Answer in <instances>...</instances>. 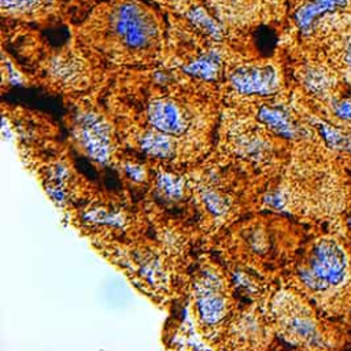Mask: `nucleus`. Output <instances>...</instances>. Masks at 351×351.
Here are the masks:
<instances>
[{"mask_svg":"<svg viewBox=\"0 0 351 351\" xmlns=\"http://www.w3.org/2000/svg\"><path fill=\"white\" fill-rule=\"evenodd\" d=\"M110 30L132 51L148 49L158 38V23L145 7L123 1L111 8L108 16Z\"/></svg>","mask_w":351,"mask_h":351,"instance_id":"nucleus-1","label":"nucleus"},{"mask_svg":"<svg viewBox=\"0 0 351 351\" xmlns=\"http://www.w3.org/2000/svg\"><path fill=\"white\" fill-rule=\"evenodd\" d=\"M348 273V258L344 248L335 240L325 239L315 244L308 267L300 271L303 282L317 291L341 285Z\"/></svg>","mask_w":351,"mask_h":351,"instance_id":"nucleus-2","label":"nucleus"},{"mask_svg":"<svg viewBox=\"0 0 351 351\" xmlns=\"http://www.w3.org/2000/svg\"><path fill=\"white\" fill-rule=\"evenodd\" d=\"M232 85L243 93H273L280 84L278 73L273 66H243L230 77Z\"/></svg>","mask_w":351,"mask_h":351,"instance_id":"nucleus-3","label":"nucleus"},{"mask_svg":"<svg viewBox=\"0 0 351 351\" xmlns=\"http://www.w3.org/2000/svg\"><path fill=\"white\" fill-rule=\"evenodd\" d=\"M350 0H307L295 11V22L299 30L308 34L318 19L328 12H335L347 7Z\"/></svg>","mask_w":351,"mask_h":351,"instance_id":"nucleus-4","label":"nucleus"},{"mask_svg":"<svg viewBox=\"0 0 351 351\" xmlns=\"http://www.w3.org/2000/svg\"><path fill=\"white\" fill-rule=\"evenodd\" d=\"M151 123L162 133H181L184 122L177 106L170 100H155L148 110Z\"/></svg>","mask_w":351,"mask_h":351,"instance_id":"nucleus-5","label":"nucleus"},{"mask_svg":"<svg viewBox=\"0 0 351 351\" xmlns=\"http://www.w3.org/2000/svg\"><path fill=\"white\" fill-rule=\"evenodd\" d=\"M84 144L92 158L104 160L108 156V134L106 125L96 117L89 115L84 121L82 129Z\"/></svg>","mask_w":351,"mask_h":351,"instance_id":"nucleus-6","label":"nucleus"},{"mask_svg":"<svg viewBox=\"0 0 351 351\" xmlns=\"http://www.w3.org/2000/svg\"><path fill=\"white\" fill-rule=\"evenodd\" d=\"M259 118L263 121L271 130L285 137H293L296 130L293 123L291 122L289 117L285 111L273 107H263L259 111Z\"/></svg>","mask_w":351,"mask_h":351,"instance_id":"nucleus-7","label":"nucleus"},{"mask_svg":"<svg viewBox=\"0 0 351 351\" xmlns=\"http://www.w3.org/2000/svg\"><path fill=\"white\" fill-rule=\"evenodd\" d=\"M186 16L195 27H197L200 32L210 36L211 38L219 40L223 36V29L221 23L211 14H208L207 10H204L203 7L191 8Z\"/></svg>","mask_w":351,"mask_h":351,"instance_id":"nucleus-8","label":"nucleus"},{"mask_svg":"<svg viewBox=\"0 0 351 351\" xmlns=\"http://www.w3.org/2000/svg\"><path fill=\"white\" fill-rule=\"evenodd\" d=\"M218 70H219V59L215 53L203 55L185 67L186 73L203 80H214L218 74Z\"/></svg>","mask_w":351,"mask_h":351,"instance_id":"nucleus-9","label":"nucleus"},{"mask_svg":"<svg viewBox=\"0 0 351 351\" xmlns=\"http://www.w3.org/2000/svg\"><path fill=\"white\" fill-rule=\"evenodd\" d=\"M199 310L202 318L206 322L214 324L222 318L225 313V304L219 296L206 295L199 299Z\"/></svg>","mask_w":351,"mask_h":351,"instance_id":"nucleus-10","label":"nucleus"},{"mask_svg":"<svg viewBox=\"0 0 351 351\" xmlns=\"http://www.w3.org/2000/svg\"><path fill=\"white\" fill-rule=\"evenodd\" d=\"M141 147L147 154L154 156H167L173 151L169 137L160 133L147 134L141 141Z\"/></svg>","mask_w":351,"mask_h":351,"instance_id":"nucleus-11","label":"nucleus"},{"mask_svg":"<svg viewBox=\"0 0 351 351\" xmlns=\"http://www.w3.org/2000/svg\"><path fill=\"white\" fill-rule=\"evenodd\" d=\"M303 80H304V85L308 90H311L313 93H317V95H322V93H326L330 88V77L321 69L318 67H310L304 75H303Z\"/></svg>","mask_w":351,"mask_h":351,"instance_id":"nucleus-12","label":"nucleus"},{"mask_svg":"<svg viewBox=\"0 0 351 351\" xmlns=\"http://www.w3.org/2000/svg\"><path fill=\"white\" fill-rule=\"evenodd\" d=\"M3 12L8 14H29L33 12L41 0H0ZM44 1V0H43Z\"/></svg>","mask_w":351,"mask_h":351,"instance_id":"nucleus-13","label":"nucleus"},{"mask_svg":"<svg viewBox=\"0 0 351 351\" xmlns=\"http://www.w3.org/2000/svg\"><path fill=\"white\" fill-rule=\"evenodd\" d=\"M332 112L340 121L351 123V96L337 99L332 103Z\"/></svg>","mask_w":351,"mask_h":351,"instance_id":"nucleus-14","label":"nucleus"},{"mask_svg":"<svg viewBox=\"0 0 351 351\" xmlns=\"http://www.w3.org/2000/svg\"><path fill=\"white\" fill-rule=\"evenodd\" d=\"M160 188L170 196H180L182 192V184L174 176L165 174L160 177Z\"/></svg>","mask_w":351,"mask_h":351,"instance_id":"nucleus-15","label":"nucleus"},{"mask_svg":"<svg viewBox=\"0 0 351 351\" xmlns=\"http://www.w3.org/2000/svg\"><path fill=\"white\" fill-rule=\"evenodd\" d=\"M206 202H207V204H208V207H210V210H211L213 213L221 214V213L225 211V208H226L223 200H222L221 197H218L217 195L208 193V195L206 196Z\"/></svg>","mask_w":351,"mask_h":351,"instance_id":"nucleus-16","label":"nucleus"},{"mask_svg":"<svg viewBox=\"0 0 351 351\" xmlns=\"http://www.w3.org/2000/svg\"><path fill=\"white\" fill-rule=\"evenodd\" d=\"M341 56H343L344 64H346L348 69H351V38L344 43V47H343V49H341Z\"/></svg>","mask_w":351,"mask_h":351,"instance_id":"nucleus-17","label":"nucleus"},{"mask_svg":"<svg viewBox=\"0 0 351 351\" xmlns=\"http://www.w3.org/2000/svg\"><path fill=\"white\" fill-rule=\"evenodd\" d=\"M128 173L130 176H133V178H136V180H138V178H141V176H144V171L137 166H128Z\"/></svg>","mask_w":351,"mask_h":351,"instance_id":"nucleus-18","label":"nucleus"},{"mask_svg":"<svg viewBox=\"0 0 351 351\" xmlns=\"http://www.w3.org/2000/svg\"><path fill=\"white\" fill-rule=\"evenodd\" d=\"M350 225H351V218H350Z\"/></svg>","mask_w":351,"mask_h":351,"instance_id":"nucleus-19","label":"nucleus"}]
</instances>
